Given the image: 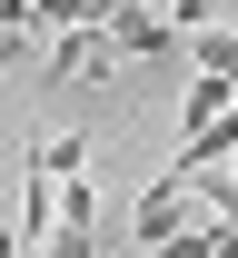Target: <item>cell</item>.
Returning a JSON list of instances; mask_svg holds the SVG:
<instances>
[{"instance_id": "8", "label": "cell", "mask_w": 238, "mask_h": 258, "mask_svg": "<svg viewBox=\"0 0 238 258\" xmlns=\"http://www.w3.org/2000/svg\"><path fill=\"white\" fill-rule=\"evenodd\" d=\"M10 10H20V0H10Z\"/></svg>"}, {"instance_id": "6", "label": "cell", "mask_w": 238, "mask_h": 258, "mask_svg": "<svg viewBox=\"0 0 238 258\" xmlns=\"http://www.w3.org/2000/svg\"><path fill=\"white\" fill-rule=\"evenodd\" d=\"M30 20H40V30H100L109 0H30Z\"/></svg>"}, {"instance_id": "3", "label": "cell", "mask_w": 238, "mask_h": 258, "mask_svg": "<svg viewBox=\"0 0 238 258\" xmlns=\"http://www.w3.org/2000/svg\"><path fill=\"white\" fill-rule=\"evenodd\" d=\"M139 258H149V248H169V238H179V228H199V219H189V179H169V169H159V179H149V189H139Z\"/></svg>"}, {"instance_id": "2", "label": "cell", "mask_w": 238, "mask_h": 258, "mask_svg": "<svg viewBox=\"0 0 238 258\" xmlns=\"http://www.w3.org/2000/svg\"><path fill=\"white\" fill-rule=\"evenodd\" d=\"M109 40H119V60H189V40L169 30V20H159V10H149V0H109Z\"/></svg>"}, {"instance_id": "4", "label": "cell", "mask_w": 238, "mask_h": 258, "mask_svg": "<svg viewBox=\"0 0 238 258\" xmlns=\"http://www.w3.org/2000/svg\"><path fill=\"white\" fill-rule=\"evenodd\" d=\"M228 99H238L228 80H208V70H189V90H179V139H199V129L218 119V109H228Z\"/></svg>"}, {"instance_id": "7", "label": "cell", "mask_w": 238, "mask_h": 258, "mask_svg": "<svg viewBox=\"0 0 238 258\" xmlns=\"http://www.w3.org/2000/svg\"><path fill=\"white\" fill-rule=\"evenodd\" d=\"M149 258H218V219H208V228H179L169 248H149Z\"/></svg>"}, {"instance_id": "1", "label": "cell", "mask_w": 238, "mask_h": 258, "mask_svg": "<svg viewBox=\"0 0 238 258\" xmlns=\"http://www.w3.org/2000/svg\"><path fill=\"white\" fill-rule=\"evenodd\" d=\"M109 70H119V40H109V20H100V30H60V50L40 60V90H69V80L90 90V80H109Z\"/></svg>"}, {"instance_id": "5", "label": "cell", "mask_w": 238, "mask_h": 258, "mask_svg": "<svg viewBox=\"0 0 238 258\" xmlns=\"http://www.w3.org/2000/svg\"><path fill=\"white\" fill-rule=\"evenodd\" d=\"M189 70H208V80H228V90H238V20H228V30H199V40H189Z\"/></svg>"}]
</instances>
